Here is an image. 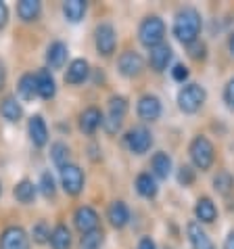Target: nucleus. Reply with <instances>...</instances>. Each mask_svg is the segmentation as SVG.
I'll list each match as a JSON object with an SVG mask.
<instances>
[{
  "label": "nucleus",
  "mask_w": 234,
  "mask_h": 249,
  "mask_svg": "<svg viewBox=\"0 0 234 249\" xmlns=\"http://www.w3.org/2000/svg\"><path fill=\"white\" fill-rule=\"evenodd\" d=\"M205 101H207V92L199 84H186L178 92V107L184 113H197L205 105Z\"/></svg>",
  "instance_id": "4"
},
{
  "label": "nucleus",
  "mask_w": 234,
  "mask_h": 249,
  "mask_svg": "<svg viewBox=\"0 0 234 249\" xmlns=\"http://www.w3.org/2000/svg\"><path fill=\"white\" fill-rule=\"evenodd\" d=\"M99 126H102V113L96 107L84 109V113L80 115V130L84 134H94Z\"/></svg>",
  "instance_id": "17"
},
{
  "label": "nucleus",
  "mask_w": 234,
  "mask_h": 249,
  "mask_svg": "<svg viewBox=\"0 0 234 249\" xmlns=\"http://www.w3.org/2000/svg\"><path fill=\"white\" fill-rule=\"evenodd\" d=\"M224 101H226V105H228L230 109H234V78L224 88Z\"/></svg>",
  "instance_id": "37"
},
{
  "label": "nucleus",
  "mask_w": 234,
  "mask_h": 249,
  "mask_svg": "<svg viewBox=\"0 0 234 249\" xmlns=\"http://www.w3.org/2000/svg\"><path fill=\"white\" fill-rule=\"evenodd\" d=\"M224 249H234V232L228 234V239H226V243H224Z\"/></svg>",
  "instance_id": "42"
},
{
  "label": "nucleus",
  "mask_w": 234,
  "mask_h": 249,
  "mask_svg": "<svg viewBox=\"0 0 234 249\" xmlns=\"http://www.w3.org/2000/svg\"><path fill=\"white\" fill-rule=\"evenodd\" d=\"M27 132H30V141H32L33 147H44V144L48 142V128H46V124L40 115L30 117Z\"/></svg>",
  "instance_id": "16"
},
{
  "label": "nucleus",
  "mask_w": 234,
  "mask_h": 249,
  "mask_svg": "<svg viewBox=\"0 0 234 249\" xmlns=\"http://www.w3.org/2000/svg\"><path fill=\"white\" fill-rule=\"evenodd\" d=\"M213 186L219 195H228V193L234 189V178L228 174V172H219V174L213 178Z\"/></svg>",
  "instance_id": "31"
},
{
  "label": "nucleus",
  "mask_w": 234,
  "mask_h": 249,
  "mask_svg": "<svg viewBox=\"0 0 234 249\" xmlns=\"http://www.w3.org/2000/svg\"><path fill=\"white\" fill-rule=\"evenodd\" d=\"M136 191H138V195L147 197V199H153L157 195V182L155 178L149 174V172H142L136 178Z\"/></svg>",
  "instance_id": "27"
},
{
  "label": "nucleus",
  "mask_w": 234,
  "mask_h": 249,
  "mask_svg": "<svg viewBox=\"0 0 234 249\" xmlns=\"http://www.w3.org/2000/svg\"><path fill=\"white\" fill-rule=\"evenodd\" d=\"M188 153H190V159H192V163H195V168L203 170V172L209 170L213 159H216V151H213V144H211V141L207 136H195L192 138Z\"/></svg>",
  "instance_id": "3"
},
{
  "label": "nucleus",
  "mask_w": 234,
  "mask_h": 249,
  "mask_svg": "<svg viewBox=\"0 0 234 249\" xmlns=\"http://www.w3.org/2000/svg\"><path fill=\"white\" fill-rule=\"evenodd\" d=\"M50 157L52 161L59 165V168H65L67 163H69V147H67L65 142H54L50 147Z\"/></svg>",
  "instance_id": "30"
},
{
  "label": "nucleus",
  "mask_w": 234,
  "mask_h": 249,
  "mask_svg": "<svg viewBox=\"0 0 234 249\" xmlns=\"http://www.w3.org/2000/svg\"><path fill=\"white\" fill-rule=\"evenodd\" d=\"M65 61H67V46L63 42H52L50 46L46 48V65L48 69H61L65 65Z\"/></svg>",
  "instance_id": "18"
},
{
  "label": "nucleus",
  "mask_w": 234,
  "mask_h": 249,
  "mask_svg": "<svg viewBox=\"0 0 234 249\" xmlns=\"http://www.w3.org/2000/svg\"><path fill=\"white\" fill-rule=\"evenodd\" d=\"M88 73H90V65H88L86 59H73L69 65H67L65 71V82L67 84H82V82L88 80Z\"/></svg>",
  "instance_id": "15"
},
{
  "label": "nucleus",
  "mask_w": 234,
  "mask_h": 249,
  "mask_svg": "<svg viewBox=\"0 0 234 249\" xmlns=\"http://www.w3.org/2000/svg\"><path fill=\"white\" fill-rule=\"evenodd\" d=\"M6 21H9V9L4 2H0V30L6 25Z\"/></svg>",
  "instance_id": "38"
},
{
  "label": "nucleus",
  "mask_w": 234,
  "mask_h": 249,
  "mask_svg": "<svg viewBox=\"0 0 234 249\" xmlns=\"http://www.w3.org/2000/svg\"><path fill=\"white\" fill-rule=\"evenodd\" d=\"M138 249H157V245H155V241L150 237H142L140 243H138Z\"/></svg>",
  "instance_id": "39"
},
{
  "label": "nucleus",
  "mask_w": 234,
  "mask_h": 249,
  "mask_svg": "<svg viewBox=\"0 0 234 249\" xmlns=\"http://www.w3.org/2000/svg\"><path fill=\"white\" fill-rule=\"evenodd\" d=\"M17 92H19V96H21L23 101H33V99H36L38 90H36V80H33V73L21 75L19 86H17Z\"/></svg>",
  "instance_id": "28"
},
{
  "label": "nucleus",
  "mask_w": 234,
  "mask_h": 249,
  "mask_svg": "<svg viewBox=\"0 0 234 249\" xmlns=\"http://www.w3.org/2000/svg\"><path fill=\"white\" fill-rule=\"evenodd\" d=\"M4 84H6V69L2 63H0V90L4 88Z\"/></svg>",
  "instance_id": "41"
},
{
  "label": "nucleus",
  "mask_w": 234,
  "mask_h": 249,
  "mask_svg": "<svg viewBox=\"0 0 234 249\" xmlns=\"http://www.w3.org/2000/svg\"><path fill=\"white\" fill-rule=\"evenodd\" d=\"M190 57H192V59H203V57H205V44H197L195 48H192Z\"/></svg>",
  "instance_id": "40"
},
{
  "label": "nucleus",
  "mask_w": 234,
  "mask_h": 249,
  "mask_svg": "<svg viewBox=\"0 0 234 249\" xmlns=\"http://www.w3.org/2000/svg\"><path fill=\"white\" fill-rule=\"evenodd\" d=\"M36 191H38V186L32 180H21L15 186L13 193H15V199L19 203H32L33 199H36Z\"/></svg>",
  "instance_id": "29"
},
{
  "label": "nucleus",
  "mask_w": 234,
  "mask_h": 249,
  "mask_svg": "<svg viewBox=\"0 0 234 249\" xmlns=\"http://www.w3.org/2000/svg\"><path fill=\"white\" fill-rule=\"evenodd\" d=\"M40 191H42L44 197H54L57 186H54V178H52L50 172H44L42 178H40Z\"/></svg>",
  "instance_id": "34"
},
{
  "label": "nucleus",
  "mask_w": 234,
  "mask_h": 249,
  "mask_svg": "<svg viewBox=\"0 0 234 249\" xmlns=\"http://www.w3.org/2000/svg\"><path fill=\"white\" fill-rule=\"evenodd\" d=\"M126 113H128V101L123 99V96H111V99H109L107 117H102V126H105L109 134H115L117 130L121 128Z\"/></svg>",
  "instance_id": "5"
},
{
  "label": "nucleus",
  "mask_w": 234,
  "mask_h": 249,
  "mask_svg": "<svg viewBox=\"0 0 234 249\" xmlns=\"http://www.w3.org/2000/svg\"><path fill=\"white\" fill-rule=\"evenodd\" d=\"M126 144L134 155H144L153 144V136L144 126H134L132 130H128L126 134Z\"/></svg>",
  "instance_id": "8"
},
{
  "label": "nucleus",
  "mask_w": 234,
  "mask_h": 249,
  "mask_svg": "<svg viewBox=\"0 0 234 249\" xmlns=\"http://www.w3.org/2000/svg\"><path fill=\"white\" fill-rule=\"evenodd\" d=\"M192 180H195V170H192L190 165H182V168L178 170V182L188 186V184H192Z\"/></svg>",
  "instance_id": "35"
},
{
  "label": "nucleus",
  "mask_w": 234,
  "mask_h": 249,
  "mask_svg": "<svg viewBox=\"0 0 234 249\" xmlns=\"http://www.w3.org/2000/svg\"><path fill=\"white\" fill-rule=\"evenodd\" d=\"M0 249H30V237L21 226H9L0 234Z\"/></svg>",
  "instance_id": "9"
},
{
  "label": "nucleus",
  "mask_w": 234,
  "mask_h": 249,
  "mask_svg": "<svg viewBox=\"0 0 234 249\" xmlns=\"http://www.w3.org/2000/svg\"><path fill=\"white\" fill-rule=\"evenodd\" d=\"M107 218H109V222H111V226L123 228L128 224V220H130L128 205L123 201H113L111 205H109V210H107Z\"/></svg>",
  "instance_id": "20"
},
{
  "label": "nucleus",
  "mask_w": 234,
  "mask_h": 249,
  "mask_svg": "<svg viewBox=\"0 0 234 249\" xmlns=\"http://www.w3.org/2000/svg\"><path fill=\"white\" fill-rule=\"evenodd\" d=\"M73 224L82 234L99 231V213H96L90 205H82L73 213Z\"/></svg>",
  "instance_id": "10"
},
{
  "label": "nucleus",
  "mask_w": 234,
  "mask_h": 249,
  "mask_svg": "<svg viewBox=\"0 0 234 249\" xmlns=\"http://www.w3.org/2000/svg\"><path fill=\"white\" fill-rule=\"evenodd\" d=\"M150 168H153V174L157 178H167L169 172H171V159H169V155L163 153V151L155 153L153 159H150Z\"/></svg>",
  "instance_id": "26"
},
{
  "label": "nucleus",
  "mask_w": 234,
  "mask_h": 249,
  "mask_svg": "<svg viewBox=\"0 0 234 249\" xmlns=\"http://www.w3.org/2000/svg\"><path fill=\"white\" fill-rule=\"evenodd\" d=\"M94 44L102 57H111L117 48V34L111 23H100L94 32Z\"/></svg>",
  "instance_id": "6"
},
{
  "label": "nucleus",
  "mask_w": 234,
  "mask_h": 249,
  "mask_svg": "<svg viewBox=\"0 0 234 249\" xmlns=\"http://www.w3.org/2000/svg\"><path fill=\"white\" fill-rule=\"evenodd\" d=\"M100 245H102V231L86 232L80 239V249H100Z\"/></svg>",
  "instance_id": "32"
},
{
  "label": "nucleus",
  "mask_w": 234,
  "mask_h": 249,
  "mask_svg": "<svg viewBox=\"0 0 234 249\" xmlns=\"http://www.w3.org/2000/svg\"><path fill=\"white\" fill-rule=\"evenodd\" d=\"M0 191H2V189H0Z\"/></svg>",
  "instance_id": "44"
},
{
  "label": "nucleus",
  "mask_w": 234,
  "mask_h": 249,
  "mask_svg": "<svg viewBox=\"0 0 234 249\" xmlns=\"http://www.w3.org/2000/svg\"><path fill=\"white\" fill-rule=\"evenodd\" d=\"M0 113L9 122H19L23 115V109L15 96H6V99H2V103H0Z\"/></svg>",
  "instance_id": "25"
},
{
  "label": "nucleus",
  "mask_w": 234,
  "mask_h": 249,
  "mask_svg": "<svg viewBox=\"0 0 234 249\" xmlns=\"http://www.w3.org/2000/svg\"><path fill=\"white\" fill-rule=\"evenodd\" d=\"M195 216H197L199 222L209 224V222H213V220L217 218V207L209 197H201L197 201V205H195Z\"/></svg>",
  "instance_id": "21"
},
{
  "label": "nucleus",
  "mask_w": 234,
  "mask_h": 249,
  "mask_svg": "<svg viewBox=\"0 0 234 249\" xmlns=\"http://www.w3.org/2000/svg\"><path fill=\"white\" fill-rule=\"evenodd\" d=\"M40 13H42V4H40L38 0H21V2L17 4V15L25 23L36 21L40 17Z\"/></svg>",
  "instance_id": "22"
},
{
  "label": "nucleus",
  "mask_w": 234,
  "mask_h": 249,
  "mask_svg": "<svg viewBox=\"0 0 234 249\" xmlns=\"http://www.w3.org/2000/svg\"><path fill=\"white\" fill-rule=\"evenodd\" d=\"M171 75H174L176 82H186L188 80V67L178 63V65H174V69H171Z\"/></svg>",
  "instance_id": "36"
},
{
  "label": "nucleus",
  "mask_w": 234,
  "mask_h": 249,
  "mask_svg": "<svg viewBox=\"0 0 234 249\" xmlns=\"http://www.w3.org/2000/svg\"><path fill=\"white\" fill-rule=\"evenodd\" d=\"M171 54H174V51H171L169 44H159L155 48H150L149 53V65L150 69H155V71H165L171 61Z\"/></svg>",
  "instance_id": "14"
},
{
  "label": "nucleus",
  "mask_w": 234,
  "mask_h": 249,
  "mask_svg": "<svg viewBox=\"0 0 234 249\" xmlns=\"http://www.w3.org/2000/svg\"><path fill=\"white\" fill-rule=\"evenodd\" d=\"M52 249H69L71 247V232L65 224H57L50 231V239H48Z\"/></svg>",
  "instance_id": "23"
},
{
  "label": "nucleus",
  "mask_w": 234,
  "mask_h": 249,
  "mask_svg": "<svg viewBox=\"0 0 234 249\" xmlns=\"http://www.w3.org/2000/svg\"><path fill=\"white\" fill-rule=\"evenodd\" d=\"M33 80H36V90H38V96L44 101H50L54 92H57V82L52 78V71L48 67L40 69V71L33 73Z\"/></svg>",
  "instance_id": "12"
},
{
  "label": "nucleus",
  "mask_w": 234,
  "mask_h": 249,
  "mask_svg": "<svg viewBox=\"0 0 234 249\" xmlns=\"http://www.w3.org/2000/svg\"><path fill=\"white\" fill-rule=\"evenodd\" d=\"M163 38H165V23L161 17L157 15H150L147 17L138 27V40L147 46V48H155L163 44Z\"/></svg>",
  "instance_id": "2"
},
{
  "label": "nucleus",
  "mask_w": 234,
  "mask_h": 249,
  "mask_svg": "<svg viewBox=\"0 0 234 249\" xmlns=\"http://www.w3.org/2000/svg\"><path fill=\"white\" fill-rule=\"evenodd\" d=\"M136 111H138L140 120L155 122V120H159V115H161V101L157 99L155 94H144V96H140L138 105H136Z\"/></svg>",
  "instance_id": "11"
},
{
  "label": "nucleus",
  "mask_w": 234,
  "mask_h": 249,
  "mask_svg": "<svg viewBox=\"0 0 234 249\" xmlns=\"http://www.w3.org/2000/svg\"><path fill=\"white\" fill-rule=\"evenodd\" d=\"M201 13L192 6H184L176 13V19H174V36L180 40L182 44H195L199 34H201Z\"/></svg>",
  "instance_id": "1"
},
{
  "label": "nucleus",
  "mask_w": 234,
  "mask_h": 249,
  "mask_svg": "<svg viewBox=\"0 0 234 249\" xmlns=\"http://www.w3.org/2000/svg\"><path fill=\"white\" fill-rule=\"evenodd\" d=\"M228 48H230V53L234 54V32L230 34V38H228Z\"/></svg>",
  "instance_id": "43"
},
{
  "label": "nucleus",
  "mask_w": 234,
  "mask_h": 249,
  "mask_svg": "<svg viewBox=\"0 0 234 249\" xmlns=\"http://www.w3.org/2000/svg\"><path fill=\"white\" fill-rule=\"evenodd\" d=\"M61 184L67 195H80L84 191V172H82L75 163H67L65 168H61Z\"/></svg>",
  "instance_id": "7"
},
{
  "label": "nucleus",
  "mask_w": 234,
  "mask_h": 249,
  "mask_svg": "<svg viewBox=\"0 0 234 249\" xmlns=\"http://www.w3.org/2000/svg\"><path fill=\"white\" fill-rule=\"evenodd\" d=\"M186 231H188V239H190L192 249H216V245L211 243V239L207 237V232L203 231L199 222H190Z\"/></svg>",
  "instance_id": "19"
},
{
  "label": "nucleus",
  "mask_w": 234,
  "mask_h": 249,
  "mask_svg": "<svg viewBox=\"0 0 234 249\" xmlns=\"http://www.w3.org/2000/svg\"><path fill=\"white\" fill-rule=\"evenodd\" d=\"M32 239H33V243H38V245H42L50 239V228H48L44 220H40V222L32 228Z\"/></svg>",
  "instance_id": "33"
},
{
  "label": "nucleus",
  "mask_w": 234,
  "mask_h": 249,
  "mask_svg": "<svg viewBox=\"0 0 234 249\" xmlns=\"http://www.w3.org/2000/svg\"><path fill=\"white\" fill-rule=\"evenodd\" d=\"M86 9H88V4L84 0H67V2H63V15L71 23H78L80 19H84Z\"/></svg>",
  "instance_id": "24"
},
{
  "label": "nucleus",
  "mask_w": 234,
  "mask_h": 249,
  "mask_svg": "<svg viewBox=\"0 0 234 249\" xmlns=\"http://www.w3.org/2000/svg\"><path fill=\"white\" fill-rule=\"evenodd\" d=\"M119 73L121 75H126V78H134V75H140L142 73V69H144V61L138 53H134V51H128V53H123L121 57H119Z\"/></svg>",
  "instance_id": "13"
}]
</instances>
